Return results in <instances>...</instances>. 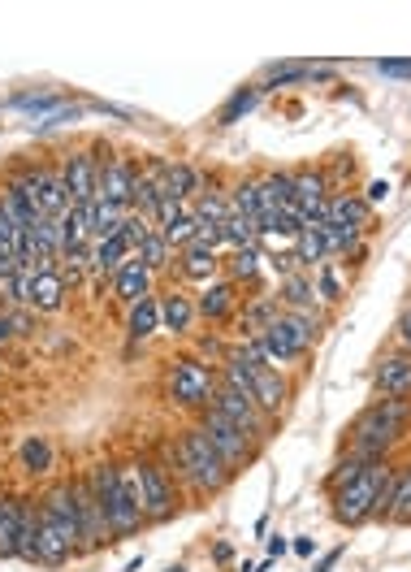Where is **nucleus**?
Here are the masks:
<instances>
[{
	"mask_svg": "<svg viewBox=\"0 0 411 572\" xmlns=\"http://www.w3.org/2000/svg\"><path fill=\"white\" fill-rule=\"evenodd\" d=\"M169 572H187V568H182V564H174V568H169Z\"/></svg>",
	"mask_w": 411,
	"mask_h": 572,
	"instance_id": "54",
	"label": "nucleus"
},
{
	"mask_svg": "<svg viewBox=\"0 0 411 572\" xmlns=\"http://www.w3.org/2000/svg\"><path fill=\"white\" fill-rule=\"evenodd\" d=\"M217 395V373L195 356H178L165 373V399L182 412H208Z\"/></svg>",
	"mask_w": 411,
	"mask_h": 572,
	"instance_id": "6",
	"label": "nucleus"
},
{
	"mask_svg": "<svg viewBox=\"0 0 411 572\" xmlns=\"http://www.w3.org/2000/svg\"><path fill=\"white\" fill-rule=\"evenodd\" d=\"M316 299H321V304H338V299H342V282H338V273H334V265H329V260H325V265L321 269H316Z\"/></svg>",
	"mask_w": 411,
	"mask_h": 572,
	"instance_id": "41",
	"label": "nucleus"
},
{
	"mask_svg": "<svg viewBox=\"0 0 411 572\" xmlns=\"http://www.w3.org/2000/svg\"><path fill=\"white\" fill-rule=\"evenodd\" d=\"M411 429V399H373L347 429V455L360 464H386Z\"/></svg>",
	"mask_w": 411,
	"mask_h": 572,
	"instance_id": "1",
	"label": "nucleus"
},
{
	"mask_svg": "<svg viewBox=\"0 0 411 572\" xmlns=\"http://www.w3.org/2000/svg\"><path fill=\"white\" fill-rule=\"evenodd\" d=\"M135 260H139V265H143V269H148V273H152V278H156V273H165L169 265H174V260H178V252H174V247H169V243H165V234H161V230H152V234H148V239H143V243H139V252H135Z\"/></svg>",
	"mask_w": 411,
	"mask_h": 572,
	"instance_id": "29",
	"label": "nucleus"
},
{
	"mask_svg": "<svg viewBox=\"0 0 411 572\" xmlns=\"http://www.w3.org/2000/svg\"><path fill=\"white\" fill-rule=\"evenodd\" d=\"M100 156L91 148H78L61 161V174H65V187H70V204H91L96 200V187H100Z\"/></svg>",
	"mask_w": 411,
	"mask_h": 572,
	"instance_id": "12",
	"label": "nucleus"
},
{
	"mask_svg": "<svg viewBox=\"0 0 411 572\" xmlns=\"http://www.w3.org/2000/svg\"><path fill=\"white\" fill-rule=\"evenodd\" d=\"M212 412L225 416L234 429H243V434L256 442V447H264V442L273 438V416L260 408L251 395H243V390H230L217 382V395H212Z\"/></svg>",
	"mask_w": 411,
	"mask_h": 572,
	"instance_id": "8",
	"label": "nucleus"
},
{
	"mask_svg": "<svg viewBox=\"0 0 411 572\" xmlns=\"http://www.w3.org/2000/svg\"><path fill=\"white\" fill-rule=\"evenodd\" d=\"M230 555H234L230 542H217V546H212V559H217V564H230Z\"/></svg>",
	"mask_w": 411,
	"mask_h": 572,
	"instance_id": "51",
	"label": "nucleus"
},
{
	"mask_svg": "<svg viewBox=\"0 0 411 572\" xmlns=\"http://www.w3.org/2000/svg\"><path fill=\"white\" fill-rule=\"evenodd\" d=\"M373 390L381 399H411V356H407V351H394V356L377 360Z\"/></svg>",
	"mask_w": 411,
	"mask_h": 572,
	"instance_id": "15",
	"label": "nucleus"
},
{
	"mask_svg": "<svg viewBox=\"0 0 411 572\" xmlns=\"http://www.w3.org/2000/svg\"><path fill=\"white\" fill-rule=\"evenodd\" d=\"M394 338H399V347L411 356V304L399 312V325H394Z\"/></svg>",
	"mask_w": 411,
	"mask_h": 572,
	"instance_id": "45",
	"label": "nucleus"
},
{
	"mask_svg": "<svg viewBox=\"0 0 411 572\" xmlns=\"http://www.w3.org/2000/svg\"><path fill=\"white\" fill-rule=\"evenodd\" d=\"M277 317H282L277 295H256L251 304H243V312H238V338H260L264 325H273Z\"/></svg>",
	"mask_w": 411,
	"mask_h": 572,
	"instance_id": "22",
	"label": "nucleus"
},
{
	"mask_svg": "<svg viewBox=\"0 0 411 572\" xmlns=\"http://www.w3.org/2000/svg\"><path fill=\"white\" fill-rule=\"evenodd\" d=\"M377 74H386V78H411V61H377Z\"/></svg>",
	"mask_w": 411,
	"mask_h": 572,
	"instance_id": "46",
	"label": "nucleus"
},
{
	"mask_svg": "<svg viewBox=\"0 0 411 572\" xmlns=\"http://www.w3.org/2000/svg\"><path fill=\"white\" fill-rule=\"evenodd\" d=\"M273 295H277V304H282V312H303V317H316V312H321L312 273H290V278L277 282Z\"/></svg>",
	"mask_w": 411,
	"mask_h": 572,
	"instance_id": "17",
	"label": "nucleus"
},
{
	"mask_svg": "<svg viewBox=\"0 0 411 572\" xmlns=\"http://www.w3.org/2000/svg\"><path fill=\"white\" fill-rule=\"evenodd\" d=\"M135 182H139V161H130V156H109V161L100 165L96 200H109V204L130 213V204H135Z\"/></svg>",
	"mask_w": 411,
	"mask_h": 572,
	"instance_id": "11",
	"label": "nucleus"
},
{
	"mask_svg": "<svg viewBox=\"0 0 411 572\" xmlns=\"http://www.w3.org/2000/svg\"><path fill=\"white\" fill-rule=\"evenodd\" d=\"M5 317L13 325V338H31L35 334V312L31 308H5Z\"/></svg>",
	"mask_w": 411,
	"mask_h": 572,
	"instance_id": "43",
	"label": "nucleus"
},
{
	"mask_svg": "<svg viewBox=\"0 0 411 572\" xmlns=\"http://www.w3.org/2000/svg\"><path fill=\"white\" fill-rule=\"evenodd\" d=\"M230 208L238 217H251L260 226V191H256V178H238L230 187Z\"/></svg>",
	"mask_w": 411,
	"mask_h": 572,
	"instance_id": "36",
	"label": "nucleus"
},
{
	"mask_svg": "<svg viewBox=\"0 0 411 572\" xmlns=\"http://www.w3.org/2000/svg\"><path fill=\"white\" fill-rule=\"evenodd\" d=\"M238 304H243V286L230 282V278H217V282H208L200 291L195 312H200L204 321H212V325H225L230 317H238Z\"/></svg>",
	"mask_w": 411,
	"mask_h": 572,
	"instance_id": "13",
	"label": "nucleus"
},
{
	"mask_svg": "<svg viewBox=\"0 0 411 572\" xmlns=\"http://www.w3.org/2000/svg\"><path fill=\"white\" fill-rule=\"evenodd\" d=\"M74 117H78V109L70 104V109H57L52 117H44V122H35V130L44 135V130H57V126H65V122H74Z\"/></svg>",
	"mask_w": 411,
	"mask_h": 572,
	"instance_id": "44",
	"label": "nucleus"
},
{
	"mask_svg": "<svg viewBox=\"0 0 411 572\" xmlns=\"http://www.w3.org/2000/svg\"><path fill=\"white\" fill-rule=\"evenodd\" d=\"M161 234H165V243L174 247V252H182V247H191V243H195V234H200V217L187 213V217L174 221V226L161 230Z\"/></svg>",
	"mask_w": 411,
	"mask_h": 572,
	"instance_id": "40",
	"label": "nucleus"
},
{
	"mask_svg": "<svg viewBox=\"0 0 411 572\" xmlns=\"http://www.w3.org/2000/svg\"><path fill=\"white\" fill-rule=\"evenodd\" d=\"M373 520H381V525H411V464L394 468V477H390L386 494H381Z\"/></svg>",
	"mask_w": 411,
	"mask_h": 572,
	"instance_id": "14",
	"label": "nucleus"
},
{
	"mask_svg": "<svg viewBox=\"0 0 411 572\" xmlns=\"http://www.w3.org/2000/svg\"><path fill=\"white\" fill-rule=\"evenodd\" d=\"M290 551L303 555V559H312V555H316V542H312V538H295V542H290Z\"/></svg>",
	"mask_w": 411,
	"mask_h": 572,
	"instance_id": "50",
	"label": "nucleus"
},
{
	"mask_svg": "<svg viewBox=\"0 0 411 572\" xmlns=\"http://www.w3.org/2000/svg\"><path fill=\"white\" fill-rule=\"evenodd\" d=\"M303 78H312V65H273L269 70V87H290V83H303ZM264 87V91H269Z\"/></svg>",
	"mask_w": 411,
	"mask_h": 572,
	"instance_id": "42",
	"label": "nucleus"
},
{
	"mask_svg": "<svg viewBox=\"0 0 411 572\" xmlns=\"http://www.w3.org/2000/svg\"><path fill=\"white\" fill-rule=\"evenodd\" d=\"M18 464H22V473H31V477L52 473V442H48L44 434L22 438V447H18Z\"/></svg>",
	"mask_w": 411,
	"mask_h": 572,
	"instance_id": "30",
	"label": "nucleus"
},
{
	"mask_svg": "<svg viewBox=\"0 0 411 572\" xmlns=\"http://www.w3.org/2000/svg\"><path fill=\"white\" fill-rule=\"evenodd\" d=\"M13 343V325H9V317L0 312V347H9Z\"/></svg>",
	"mask_w": 411,
	"mask_h": 572,
	"instance_id": "52",
	"label": "nucleus"
},
{
	"mask_svg": "<svg viewBox=\"0 0 411 572\" xmlns=\"http://www.w3.org/2000/svg\"><path fill=\"white\" fill-rule=\"evenodd\" d=\"M70 486H74V516H78V555H91L104 542H113V533H109V520H104V507L96 499V490H91L87 473L70 477Z\"/></svg>",
	"mask_w": 411,
	"mask_h": 572,
	"instance_id": "10",
	"label": "nucleus"
},
{
	"mask_svg": "<svg viewBox=\"0 0 411 572\" xmlns=\"http://www.w3.org/2000/svg\"><path fill=\"white\" fill-rule=\"evenodd\" d=\"M87 481L96 490V499L104 507V520H109L113 542L117 538H135V533L148 525L139 503V477L130 464H113V460H96L87 468Z\"/></svg>",
	"mask_w": 411,
	"mask_h": 572,
	"instance_id": "2",
	"label": "nucleus"
},
{
	"mask_svg": "<svg viewBox=\"0 0 411 572\" xmlns=\"http://www.w3.org/2000/svg\"><path fill=\"white\" fill-rule=\"evenodd\" d=\"M230 213H234V208H230V191H208L204 187V195L195 200V217L208 221V226H225Z\"/></svg>",
	"mask_w": 411,
	"mask_h": 572,
	"instance_id": "33",
	"label": "nucleus"
},
{
	"mask_svg": "<svg viewBox=\"0 0 411 572\" xmlns=\"http://www.w3.org/2000/svg\"><path fill=\"white\" fill-rule=\"evenodd\" d=\"M325 221L329 226H347V230H368V221H373V204L364 200V195L355 191H334L325 200Z\"/></svg>",
	"mask_w": 411,
	"mask_h": 572,
	"instance_id": "16",
	"label": "nucleus"
},
{
	"mask_svg": "<svg viewBox=\"0 0 411 572\" xmlns=\"http://www.w3.org/2000/svg\"><path fill=\"white\" fill-rule=\"evenodd\" d=\"M364 468H368V464H360V460H355V455H342V460H338V464H334V468H329V473H325V494L342 490V486H347V481H355V477H360Z\"/></svg>",
	"mask_w": 411,
	"mask_h": 572,
	"instance_id": "38",
	"label": "nucleus"
},
{
	"mask_svg": "<svg viewBox=\"0 0 411 572\" xmlns=\"http://www.w3.org/2000/svg\"><path fill=\"white\" fill-rule=\"evenodd\" d=\"M191 321H195V299H191V295H182V291L161 295V330H169V334H187Z\"/></svg>",
	"mask_w": 411,
	"mask_h": 572,
	"instance_id": "27",
	"label": "nucleus"
},
{
	"mask_svg": "<svg viewBox=\"0 0 411 572\" xmlns=\"http://www.w3.org/2000/svg\"><path fill=\"white\" fill-rule=\"evenodd\" d=\"M156 330H161V299L148 295V299H139V304L126 312V338H130V343H148Z\"/></svg>",
	"mask_w": 411,
	"mask_h": 572,
	"instance_id": "24",
	"label": "nucleus"
},
{
	"mask_svg": "<svg viewBox=\"0 0 411 572\" xmlns=\"http://www.w3.org/2000/svg\"><path fill=\"white\" fill-rule=\"evenodd\" d=\"M230 343H225V338H217V334H200L195 338V360H204V364H225V356H230Z\"/></svg>",
	"mask_w": 411,
	"mask_h": 572,
	"instance_id": "39",
	"label": "nucleus"
},
{
	"mask_svg": "<svg viewBox=\"0 0 411 572\" xmlns=\"http://www.w3.org/2000/svg\"><path fill=\"white\" fill-rule=\"evenodd\" d=\"M39 204H44V217H61L70 208V187H65L61 165L39 161Z\"/></svg>",
	"mask_w": 411,
	"mask_h": 572,
	"instance_id": "20",
	"label": "nucleus"
},
{
	"mask_svg": "<svg viewBox=\"0 0 411 572\" xmlns=\"http://www.w3.org/2000/svg\"><path fill=\"white\" fill-rule=\"evenodd\" d=\"M260 96H264L260 87H238L234 96L221 104V113H217V126H234L238 117H247V113H251V109H256V104H260Z\"/></svg>",
	"mask_w": 411,
	"mask_h": 572,
	"instance_id": "34",
	"label": "nucleus"
},
{
	"mask_svg": "<svg viewBox=\"0 0 411 572\" xmlns=\"http://www.w3.org/2000/svg\"><path fill=\"white\" fill-rule=\"evenodd\" d=\"M65 278L61 269H48V273H35L31 282V312H61L65 308Z\"/></svg>",
	"mask_w": 411,
	"mask_h": 572,
	"instance_id": "23",
	"label": "nucleus"
},
{
	"mask_svg": "<svg viewBox=\"0 0 411 572\" xmlns=\"http://www.w3.org/2000/svg\"><path fill=\"white\" fill-rule=\"evenodd\" d=\"M342 551H347V546H334V551H329V555H321V564H316L312 572H329V568H334L338 559H342Z\"/></svg>",
	"mask_w": 411,
	"mask_h": 572,
	"instance_id": "48",
	"label": "nucleus"
},
{
	"mask_svg": "<svg viewBox=\"0 0 411 572\" xmlns=\"http://www.w3.org/2000/svg\"><path fill=\"white\" fill-rule=\"evenodd\" d=\"M195 425L204 429V438L212 442V451L221 455L225 468H230L234 477L243 473V468H251V464L260 460V447H256V442H251V438L243 434V429H234L230 421H225V416H217L212 408H208V412H200V421H195Z\"/></svg>",
	"mask_w": 411,
	"mask_h": 572,
	"instance_id": "9",
	"label": "nucleus"
},
{
	"mask_svg": "<svg viewBox=\"0 0 411 572\" xmlns=\"http://www.w3.org/2000/svg\"><path fill=\"white\" fill-rule=\"evenodd\" d=\"M113 295L122 299L126 308H135L139 299H148V295H152V273L143 269V265H139L135 256H130L126 265H122V269L113 273Z\"/></svg>",
	"mask_w": 411,
	"mask_h": 572,
	"instance_id": "18",
	"label": "nucleus"
},
{
	"mask_svg": "<svg viewBox=\"0 0 411 572\" xmlns=\"http://www.w3.org/2000/svg\"><path fill=\"white\" fill-rule=\"evenodd\" d=\"M178 269H182V278L187 282H217V269H221V256L212 252V247H200V243H191V247H182L178 252Z\"/></svg>",
	"mask_w": 411,
	"mask_h": 572,
	"instance_id": "21",
	"label": "nucleus"
},
{
	"mask_svg": "<svg viewBox=\"0 0 411 572\" xmlns=\"http://www.w3.org/2000/svg\"><path fill=\"white\" fill-rule=\"evenodd\" d=\"M26 494H0V559H18V516Z\"/></svg>",
	"mask_w": 411,
	"mask_h": 572,
	"instance_id": "25",
	"label": "nucleus"
},
{
	"mask_svg": "<svg viewBox=\"0 0 411 572\" xmlns=\"http://www.w3.org/2000/svg\"><path fill=\"white\" fill-rule=\"evenodd\" d=\"M169 455H174V464H178V477L187 481L195 494H221L234 481V473L225 468L221 455L212 451V442L204 438L200 425L182 429V434L174 438V447H169Z\"/></svg>",
	"mask_w": 411,
	"mask_h": 572,
	"instance_id": "3",
	"label": "nucleus"
},
{
	"mask_svg": "<svg viewBox=\"0 0 411 572\" xmlns=\"http://www.w3.org/2000/svg\"><path fill=\"white\" fill-rule=\"evenodd\" d=\"M39 499H22V516H18V559L26 564H39Z\"/></svg>",
	"mask_w": 411,
	"mask_h": 572,
	"instance_id": "28",
	"label": "nucleus"
},
{
	"mask_svg": "<svg viewBox=\"0 0 411 572\" xmlns=\"http://www.w3.org/2000/svg\"><path fill=\"white\" fill-rule=\"evenodd\" d=\"M225 265V278L230 282H260V273H264V252L260 247H243V252H230V260H221Z\"/></svg>",
	"mask_w": 411,
	"mask_h": 572,
	"instance_id": "31",
	"label": "nucleus"
},
{
	"mask_svg": "<svg viewBox=\"0 0 411 572\" xmlns=\"http://www.w3.org/2000/svg\"><path fill=\"white\" fill-rule=\"evenodd\" d=\"M290 252H295V260H299L303 273H308V269H321L325 260H329V252H325V243H321V234H316V230H303Z\"/></svg>",
	"mask_w": 411,
	"mask_h": 572,
	"instance_id": "35",
	"label": "nucleus"
},
{
	"mask_svg": "<svg viewBox=\"0 0 411 572\" xmlns=\"http://www.w3.org/2000/svg\"><path fill=\"white\" fill-rule=\"evenodd\" d=\"M122 221H126V208H117L109 200H91V243L113 239L122 230Z\"/></svg>",
	"mask_w": 411,
	"mask_h": 572,
	"instance_id": "32",
	"label": "nucleus"
},
{
	"mask_svg": "<svg viewBox=\"0 0 411 572\" xmlns=\"http://www.w3.org/2000/svg\"><path fill=\"white\" fill-rule=\"evenodd\" d=\"M139 568H143V555H139V559H130V564H126L122 572H139Z\"/></svg>",
	"mask_w": 411,
	"mask_h": 572,
	"instance_id": "53",
	"label": "nucleus"
},
{
	"mask_svg": "<svg viewBox=\"0 0 411 572\" xmlns=\"http://www.w3.org/2000/svg\"><path fill=\"white\" fill-rule=\"evenodd\" d=\"M130 468H135V477H139V503H143L148 525L174 520L182 499H178V486H174V477H169V468L148 460V455H143V460H130Z\"/></svg>",
	"mask_w": 411,
	"mask_h": 572,
	"instance_id": "7",
	"label": "nucleus"
},
{
	"mask_svg": "<svg viewBox=\"0 0 411 572\" xmlns=\"http://www.w3.org/2000/svg\"><path fill=\"white\" fill-rule=\"evenodd\" d=\"M217 382L251 395L264 412L273 416V421L286 412V403H290V382L282 377V369H273V364H251L247 356H238V351L225 356V364L217 369Z\"/></svg>",
	"mask_w": 411,
	"mask_h": 572,
	"instance_id": "4",
	"label": "nucleus"
},
{
	"mask_svg": "<svg viewBox=\"0 0 411 572\" xmlns=\"http://www.w3.org/2000/svg\"><path fill=\"white\" fill-rule=\"evenodd\" d=\"M390 477H394L390 460H386V464H368L355 481H347L342 490L329 494V499H334V507H329V512H334L338 525H347V529L368 525V520H373V512H377V503H381V494H386V486H390Z\"/></svg>",
	"mask_w": 411,
	"mask_h": 572,
	"instance_id": "5",
	"label": "nucleus"
},
{
	"mask_svg": "<svg viewBox=\"0 0 411 572\" xmlns=\"http://www.w3.org/2000/svg\"><path fill=\"white\" fill-rule=\"evenodd\" d=\"M9 109H22V113H35V117H52L57 109H65V100L48 96V91H22V96L9 100Z\"/></svg>",
	"mask_w": 411,
	"mask_h": 572,
	"instance_id": "37",
	"label": "nucleus"
},
{
	"mask_svg": "<svg viewBox=\"0 0 411 572\" xmlns=\"http://www.w3.org/2000/svg\"><path fill=\"white\" fill-rule=\"evenodd\" d=\"M290 551V542L282 538V533H273V538H269V559H282Z\"/></svg>",
	"mask_w": 411,
	"mask_h": 572,
	"instance_id": "49",
	"label": "nucleus"
},
{
	"mask_svg": "<svg viewBox=\"0 0 411 572\" xmlns=\"http://www.w3.org/2000/svg\"><path fill=\"white\" fill-rule=\"evenodd\" d=\"M165 195H169V200H178V204H195L204 195V174L191 161H169Z\"/></svg>",
	"mask_w": 411,
	"mask_h": 572,
	"instance_id": "19",
	"label": "nucleus"
},
{
	"mask_svg": "<svg viewBox=\"0 0 411 572\" xmlns=\"http://www.w3.org/2000/svg\"><path fill=\"white\" fill-rule=\"evenodd\" d=\"M57 221H61V234H65V252L91 247V204H70Z\"/></svg>",
	"mask_w": 411,
	"mask_h": 572,
	"instance_id": "26",
	"label": "nucleus"
},
{
	"mask_svg": "<svg viewBox=\"0 0 411 572\" xmlns=\"http://www.w3.org/2000/svg\"><path fill=\"white\" fill-rule=\"evenodd\" d=\"M364 200H368V204H386V200H390V182H386V178H373V182H368V195H364Z\"/></svg>",
	"mask_w": 411,
	"mask_h": 572,
	"instance_id": "47",
	"label": "nucleus"
}]
</instances>
